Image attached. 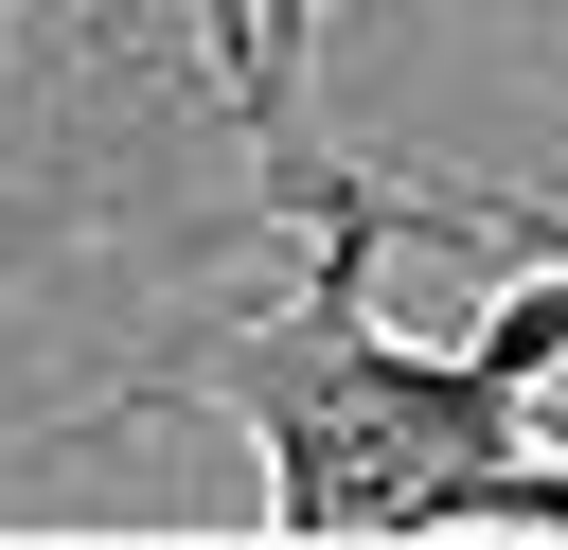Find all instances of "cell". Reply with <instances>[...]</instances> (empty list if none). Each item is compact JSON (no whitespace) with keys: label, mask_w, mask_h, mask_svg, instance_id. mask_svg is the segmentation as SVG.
I'll list each match as a JSON object with an SVG mask.
<instances>
[{"label":"cell","mask_w":568,"mask_h":550,"mask_svg":"<svg viewBox=\"0 0 568 550\" xmlns=\"http://www.w3.org/2000/svg\"><path fill=\"white\" fill-rule=\"evenodd\" d=\"M532 426H550V461H568V373H550V390H532Z\"/></svg>","instance_id":"cell-6"},{"label":"cell","mask_w":568,"mask_h":550,"mask_svg":"<svg viewBox=\"0 0 568 550\" xmlns=\"http://www.w3.org/2000/svg\"><path fill=\"white\" fill-rule=\"evenodd\" d=\"M89 35H124V53H160V35H195V18H160V0H71Z\"/></svg>","instance_id":"cell-4"},{"label":"cell","mask_w":568,"mask_h":550,"mask_svg":"<svg viewBox=\"0 0 568 550\" xmlns=\"http://www.w3.org/2000/svg\"><path fill=\"white\" fill-rule=\"evenodd\" d=\"M320 18H337V0H248V18H231V71H213L231 142H302V124H320V89H302V71H320Z\"/></svg>","instance_id":"cell-2"},{"label":"cell","mask_w":568,"mask_h":550,"mask_svg":"<svg viewBox=\"0 0 568 550\" xmlns=\"http://www.w3.org/2000/svg\"><path fill=\"white\" fill-rule=\"evenodd\" d=\"M266 177V231L302 248L284 302L248 319H195L178 355H142L124 390H89L71 426H18L0 461H53L124 408H231L248 461H266V550H426V532H568V461L532 426L515 373L479 355H408L373 319V266L408 231H568L550 195H479V177H390V160H337L320 124L302 142H248Z\"/></svg>","instance_id":"cell-1"},{"label":"cell","mask_w":568,"mask_h":550,"mask_svg":"<svg viewBox=\"0 0 568 550\" xmlns=\"http://www.w3.org/2000/svg\"><path fill=\"white\" fill-rule=\"evenodd\" d=\"M178 18H195V71H231V18H248V0H178Z\"/></svg>","instance_id":"cell-5"},{"label":"cell","mask_w":568,"mask_h":550,"mask_svg":"<svg viewBox=\"0 0 568 550\" xmlns=\"http://www.w3.org/2000/svg\"><path fill=\"white\" fill-rule=\"evenodd\" d=\"M462 355H479V373H515V390H550V373H568V231L479 302V337H462Z\"/></svg>","instance_id":"cell-3"}]
</instances>
